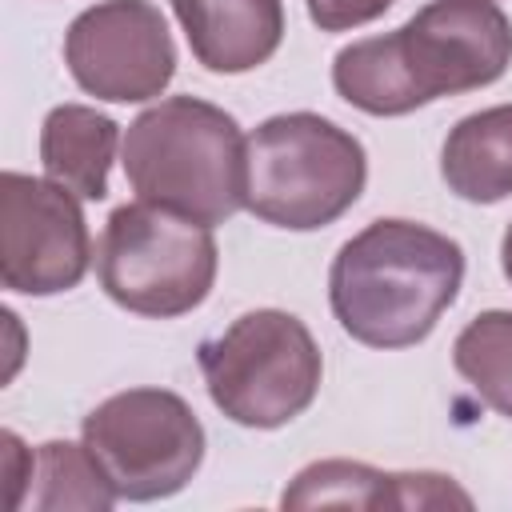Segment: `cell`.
<instances>
[{
  "mask_svg": "<svg viewBox=\"0 0 512 512\" xmlns=\"http://www.w3.org/2000/svg\"><path fill=\"white\" fill-rule=\"evenodd\" d=\"M512 64V20L496 0H432L396 32L352 40L332 88L368 116H408L440 96L496 84Z\"/></svg>",
  "mask_w": 512,
  "mask_h": 512,
  "instance_id": "6da1fadb",
  "label": "cell"
},
{
  "mask_svg": "<svg viewBox=\"0 0 512 512\" xmlns=\"http://www.w3.org/2000/svg\"><path fill=\"white\" fill-rule=\"evenodd\" d=\"M464 284V248L420 224L384 216L340 244L328 268L336 324L364 348H412L432 336Z\"/></svg>",
  "mask_w": 512,
  "mask_h": 512,
  "instance_id": "7a4b0ae2",
  "label": "cell"
},
{
  "mask_svg": "<svg viewBox=\"0 0 512 512\" xmlns=\"http://www.w3.org/2000/svg\"><path fill=\"white\" fill-rule=\"evenodd\" d=\"M136 200L172 208L208 228L244 208L248 136L236 116L200 96H164L144 108L120 144Z\"/></svg>",
  "mask_w": 512,
  "mask_h": 512,
  "instance_id": "3957f363",
  "label": "cell"
},
{
  "mask_svg": "<svg viewBox=\"0 0 512 512\" xmlns=\"http://www.w3.org/2000/svg\"><path fill=\"white\" fill-rule=\"evenodd\" d=\"M364 184V144L320 112H280L248 132L244 208L272 228H328L360 200Z\"/></svg>",
  "mask_w": 512,
  "mask_h": 512,
  "instance_id": "277c9868",
  "label": "cell"
},
{
  "mask_svg": "<svg viewBox=\"0 0 512 512\" xmlns=\"http://www.w3.org/2000/svg\"><path fill=\"white\" fill-rule=\"evenodd\" d=\"M212 404L240 428H284L304 416L324 380L308 324L284 308H252L196 348Z\"/></svg>",
  "mask_w": 512,
  "mask_h": 512,
  "instance_id": "5b68a950",
  "label": "cell"
},
{
  "mask_svg": "<svg viewBox=\"0 0 512 512\" xmlns=\"http://www.w3.org/2000/svg\"><path fill=\"white\" fill-rule=\"evenodd\" d=\"M220 248L208 224L132 200L112 208L96 240V280L112 304L148 320L200 308L216 284Z\"/></svg>",
  "mask_w": 512,
  "mask_h": 512,
  "instance_id": "8992f818",
  "label": "cell"
},
{
  "mask_svg": "<svg viewBox=\"0 0 512 512\" xmlns=\"http://www.w3.org/2000/svg\"><path fill=\"white\" fill-rule=\"evenodd\" d=\"M80 440L108 472L120 500L152 504L176 496L204 464V424L180 392L168 388H124L100 400Z\"/></svg>",
  "mask_w": 512,
  "mask_h": 512,
  "instance_id": "52a82bcc",
  "label": "cell"
},
{
  "mask_svg": "<svg viewBox=\"0 0 512 512\" xmlns=\"http://www.w3.org/2000/svg\"><path fill=\"white\" fill-rule=\"evenodd\" d=\"M96 260L80 196L48 176H0V280L20 296L76 288Z\"/></svg>",
  "mask_w": 512,
  "mask_h": 512,
  "instance_id": "ba28073f",
  "label": "cell"
},
{
  "mask_svg": "<svg viewBox=\"0 0 512 512\" xmlns=\"http://www.w3.org/2000/svg\"><path fill=\"white\" fill-rule=\"evenodd\" d=\"M68 76L96 100L144 104L176 76V44L152 0H100L64 32Z\"/></svg>",
  "mask_w": 512,
  "mask_h": 512,
  "instance_id": "9c48e42d",
  "label": "cell"
},
{
  "mask_svg": "<svg viewBox=\"0 0 512 512\" xmlns=\"http://www.w3.org/2000/svg\"><path fill=\"white\" fill-rule=\"evenodd\" d=\"M472 508L444 472H384L364 460H316L292 476L280 508Z\"/></svg>",
  "mask_w": 512,
  "mask_h": 512,
  "instance_id": "30bf717a",
  "label": "cell"
},
{
  "mask_svg": "<svg viewBox=\"0 0 512 512\" xmlns=\"http://www.w3.org/2000/svg\"><path fill=\"white\" fill-rule=\"evenodd\" d=\"M200 68L240 76L268 64L284 40V0H172Z\"/></svg>",
  "mask_w": 512,
  "mask_h": 512,
  "instance_id": "8fae6325",
  "label": "cell"
},
{
  "mask_svg": "<svg viewBox=\"0 0 512 512\" xmlns=\"http://www.w3.org/2000/svg\"><path fill=\"white\" fill-rule=\"evenodd\" d=\"M120 144V124L88 104H56L40 124L44 176L64 184L80 200L108 196V172Z\"/></svg>",
  "mask_w": 512,
  "mask_h": 512,
  "instance_id": "7c38bea8",
  "label": "cell"
},
{
  "mask_svg": "<svg viewBox=\"0 0 512 512\" xmlns=\"http://www.w3.org/2000/svg\"><path fill=\"white\" fill-rule=\"evenodd\" d=\"M448 192L468 204H500L512 196V104L480 108L452 124L440 148Z\"/></svg>",
  "mask_w": 512,
  "mask_h": 512,
  "instance_id": "4fadbf2b",
  "label": "cell"
},
{
  "mask_svg": "<svg viewBox=\"0 0 512 512\" xmlns=\"http://www.w3.org/2000/svg\"><path fill=\"white\" fill-rule=\"evenodd\" d=\"M116 488L108 480V472L100 468V460L88 452V444H72V440H44L36 448L32 460V484L24 496V508L36 512H108L116 504Z\"/></svg>",
  "mask_w": 512,
  "mask_h": 512,
  "instance_id": "5bb4252c",
  "label": "cell"
},
{
  "mask_svg": "<svg viewBox=\"0 0 512 512\" xmlns=\"http://www.w3.org/2000/svg\"><path fill=\"white\" fill-rule=\"evenodd\" d=\"M452 368L492 412L512 420V312L488 308L452 340Z\"/></svg>",
  "mask_w": 512,
  "mask_h": 512,
  "instance_id": "9a60e30c",
  "label": "cell"
},
{
  "mask_svg": "<svg viewBox=\"0 0 512 512\" xmlns=\"http://www.w3.org/2000/svg\"><path fill=\"white\" fill-rule=\"evenodd\" d=\"M304 4H308V20L320 32H352L380 20L396 0H304Z\"/></svg>",
  "mask_w": 512,
  "mask_h": 512,
  "instance_id": "2e32d148",
  "label": "cell"
},
{
  "mask_svg": "<svg viewBox=\"0 0 512 512\" xmlns=\"http://www.w3.org/2000/svg\"><path fill=\"white\" fill-rule=\"evenodd\" d=\"M4 476H8V508H24V496H28V484H32V460L36 452L20 444L16 432H4Z\"/></svg>",
  "mask_w": 512,
  "mask_h": 512,
  "instance_id": "e0dca14e",
  "label": "cell"
},
{
  "mask_svg": "<svg viewBox=\"0 0 512 512\" xmlns=\"http://www.w3.org/2000/svg\"><path fill=\"white\" fill-rule=\"evenodd\" d=\"M500 268H504V280L512 284V224L504 228V240H500Z\"/></svg>",
  "mask_w": 512,
  "mask_h": 512,
  "instance_id": "ac0fdd59",
  "label": "cell"
}]
</instances>
